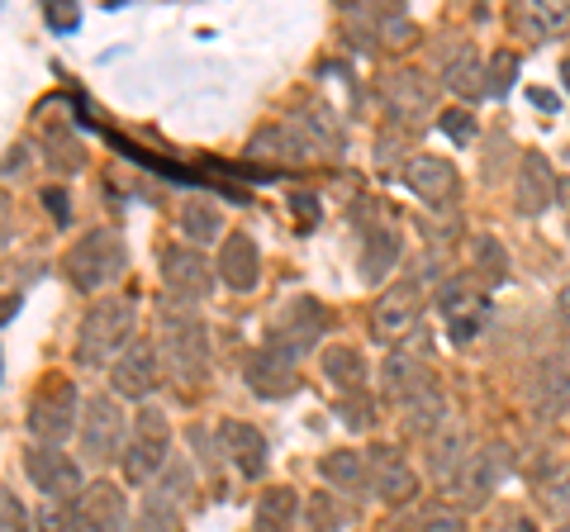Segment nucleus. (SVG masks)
I'll return each instance as SVG.
<instances>
[{
  "mask_svg": "<svg viewBox=\"0 0 570 532\" xmlns=\"http://www.w3.org/2000/svg\"><path fill=\"white\" fill-rule=\"evenodd\" d=\"M390 105L400 110V119H419V115H428V100H433V91L414 77V72H404V77H390Z\"/></svg>",
  "mask_w": 570,
  "mask_h": 532,
  "instance_id": "obj_18",
  "label": "nucleus"
},
{
  "mask_svg": "<svg viewBox=\"0 0 570 532\" xmlns=\"http://www.w3.org/2000/svg\"><path fill=\"white\" fill-rule=\"evenodd\" d=\"M247 385L257 390V395H291L295 390V371H291V362H285V352H276V347H262V352H253L247 357Z\"/></svg>",
  "mask_w": 570,
  "mask_h": 532,
  "instance_id": "obj_9",
  "label": "nucleus"
},
{
  "mask_svg": "<svg viewBox=\"0 0 570 532\" xmlns=\"http://www.w3.org/2000/svg\"><path fill=\"white\" fill-rule=\"evenodd\" d=\"M390 532H395V528H390Z\"/></svg>",
  "mask_w": 570,
  "mask_h": 532,
  "instance_id": "obj_35",
  "label": "nucleus"
},
{
  "mask_svg": "<svg viewBox=\"0 0 570 532\" xmlns=\"http://www.w3.org/2000/svg\"><path fill=\"white\" fill-rule=\"evenodd\" d=\"M219 272L234 290H253L257 286V243L247 234H228L219 247Z\"/></svg>",
  "mask_w": 570,
  "mask_h": 532,
  "instance_id": "obj_12",
  "label": "nucleus"
},
{
  "mask_svg": "<svg viewBox=\"0 0 570 532\" xmlns=\"http://www.w3.org/2000/svg\"><path fill=\"white\" fill-rule=\"evenodd\" d=\"M29 475L39 481V490L48 494L52 504L81 490V471L71 466V461H67L58 447H39V452H29Z\"/></svg>",
  "mask_w": 570,
  "mask_h": 532,
  "instance_id": "obj_7",
  "label": "nucleus"
},
{
  "mask_svg": "<svg viewBox=\"0 0 570 532\" xmlns=\"http://www.w3.org/2000/svg\"><path fill=\"white\" fill-rule=\"evenodd\" d=\"M438 124H442V129H448V134L456 138V144H471V138H475V124H471L466 115H461V110H452V115H442Z\"/></svg>",
  "mask_w": 570,
  "mask_h": 532,
  "instance_id": "obj_25",
  "label": "nucleus"
},
{
  "mask_svg": "<svg viewBox=\"0 0 570 532\" xmlns=\"http://www.w3.org/2000/svg\"><path fill=\"white\" fill-rule=\"evenodd\" d=\"M119 433H124L119 410L110 400H96L91 404V423H86V452H91V456H110L119 447Z\"/></svg>",
  "mask_w": 570,
  "mask_h": 532,
  "instance_id": "obj_16",
  "label": "nucleus"
},
{
  "mask_svg": "<svg viewBox=\"0 0 570 532\" xmlns=\"http://www.w3.org/2000/svg\"><path fill=\"white\" fill-rule=\"evenodd\" d=\"M181 228H186L195 243H209V238L224 234V219H219V209H209L205 200H190V205L181 209Z\"/></svg>",
  "mask_w": 570,
  "mask_h": 532,
  "instance_id": "obj_21",
  "label": "nucleus"
},
{
  "mask_svg": "<svg viewBox=\"0 0 570 532\" xmlns=\"http://www.w3.org/2000/svg\"><path fill=\"white\" fill-rule=\"evenodd\" d=\"M532 20H538V29H570V6H557V10H551V6H532Z\"/></svg>",
  "mask_w": 570,
  "mask_h": 532,
  "instance_id": "obj_24",
  "label": "nucleus"
},
{
  "mask_svg": "<svg viewBox=\"0 0 570 532\" xmlns=\"http://www.w3.org/2000/svg\"><path fill=\"white\" fill-rule=\"evenodd\" d=\"M561 532H570V528H561Z\"/></svg>",
  "mask_w": 570,
  "mask_h": 532,
  "instance_id": "obj_34",
  "label": "nucleus"
},
{
  "mask_svg": "<svg viewBox=\"0 0 570 532\" xmlns=\"http://www.w3.org/2000/svg\"><path fill=\"white\" fill-rule=\"evenodd\" d=\"M48 209H52L58 219H67V195H62V190H48Z\"/></svg>",
  "mask_w": 570,
  "mask_h": 532,
  "instance_id": "obj_29",
  "label": "nucleus"
},
{
  "mask_svg": "<svg viewBox=\"0 0 570 532\" xmlns=\"http://www.w3.org/2000/svg\"><path fill=\"white\" fill-rule=\"evenodd\" d=\"M48 20H52V29H77V10H62V14H58V10H52V14H48Z\"/></svg>",
  "mask_w": 570,
  "mask_h": 532,
  "instance_id": "obj_28",
  "label": "nucleus"
},
{
  "mask_svg": "<svg viewBox=\"0 0 570 532\" xmlns=\"http://www.w3.org/2000/svg\"><path fill=\"white\" fill-rule=\"evenodd\" d=\"M532 105H542V110H557V96H547V91H532Z\"/></svg>",
  "mask_w": 570,
  "mask_h": 532,
  "instance_id": "obj_31",
  "label": "nucleus"
},
{
  "mask_svg": "<svg viewBox=\"0 0 570 532\" xmlns=\"http://www.w3.org/2000/svg\"><path fill=\"white\" fill-rule=\"evenodd\" d=\"M371 475H376V494L381 500H409L414 494V475H409V466L395 456V452H376V461H371Z\"/></svg>",
  "mask_w": 570,
  "mask_h": 532,
  "instance_id": "obj_17",
  "label": "nucleus"
},
{
  "mask_svg": "<svg viewBox=\"0 0 570 532\" xmlns=\"http://www.w3.org/2000/svg\"><path fill=\"white\" fill-rule=\"evenodd\" d=\"M414 318H419V290L414 286H395L376 305V314H371V333H376L381 343H400L404 333L414 328Z\"/></svg>",
  "mask_w": 570,
  "mask_h": 532,
  "instance_id": "obj_6",
  "label": "nucleus"
},
{
  "mask_svg": "<svg viewBox=\"0 0 570 532\" xmlns=\"http://www.w3.org/2000/svg\"><path fill=\"white\" fill-rule=\"evenodd\" d=\"M119 523H124V500L110 485H96L77 504V528L81 532H119Z\"/></svg>",
  "mask_w": 570,
  "mask_h": 532,
  "instance_id": "obj_13",
  "label": "nucleus"
},
{
  "mask_svg": "<svg viewBox=\"0 0 570 532\" xmlns=\"http://www.w3.org/2000/svg\"><path fill=\"white\" fill-rule=\"evenodd\" d=\"M167 357H171V371H176L181 381H200V376H205L209 347H205L200 318H171V314H167Z\"/></svg>",
  "mask_w": 570,
  "mask_h": 532,
  "instance_id": "obj_4",
  "label": "nucleus"
},
{
  "mask_svg": "<svg viewBox=\"0 0 570 532\" xmlns=\"http://www.w3.org/2000/svg\"><path fill=\"white\" fill-rule=\"evenodd\" d=\"M67 272H71V280H77V290H100V286H110V280H119L124 276V243H119V234L96 228L91 238H81L77 247H71V257H67Z\"/></svg>",
  "mask_w": 570,
  "mask_h": 532,
  "instance_id": "obj_2",
  "label": "nucleus"
},
{
  "mask_svg": "<svg viewBox=\"0 0 570 532\" xmlns=\"http://www.w3.org/2000/svg\"><path fill=\"white\" fill-rule=\"evenodd\" d=\"M171 456V442L163 433V418L148 414L142 418V428L134 433V447L124 452V475H129L134 485H148L157 471H163V461Z\"/></svg>",
  "mask_w": 570,
  "mask_h": 532,
  "instance_id": "obj_5",
  "label": "nucleus"
},
{
  "mask_svg": "<svg viewBox=\"0 0 570 532\" xmlns=\"http://www.w3.org/2000/svg\"><path fill=\"white\" fill-rule=\"evenodd\" d=\"M561 309H566V318H570V286L561 290Z\"/></svg>",
  "mask_w": 570,
  "mask_h": 532,
  "instance_id": "obj_32",
  "label": "nucleus"
},
{
  "mask_svg": "<svg viewBox=\"0 0 570 532\" xmlns=\"http://www.w3.org/2000/svg\"><path fill=\"white\" fill-rule=\"evenodd\" d=\"M404 186L438 205V200H452V195H456V171H452V162H442V157L419 152L414 162L404 167Z\"/></svg>",
  "mask_w": 570,
  "mask_h": 532,
  "instance_id": "obj_8",
  "label": "nucleus"
},
{
  "mask_svg": "<svg viewBox=\"0 0 570 532\" xmlns=\"http://www.w3.org/2000/svg\"><path fill=\"white\" fill-rule=\"evenodd\" d=\"M452 86L456 96H475L480 91V67H475V52H461V58L448 62V77H442Z\"/></svg>",
  "mask_w": 570,
  "mask_h": 532,
  "instance_id": "obj_22",
  "label": "nucleus"
},
{
  "mask_svg": "<svg viewBox=\"0 0 570 532\" xmlns=\"http://www.w3.org/2000/svg\"><path fill=\"white\" fill-rule=\"evenodd\" d=\"M14 528L24 532V509L14 504V494H6V532H14Z\"/></svg>",
  "mask_w": 570,
  "mask_h": 532,
  "instance_id": "obj_27",
  "label": "nucleus"
},
{
  "mask_svg": "<svg viewBox=\"0 0 570 532\" xmlns=\"http://www.w3.org/2000/svg\"><path fill=\"white\" fill-rule=\"evenodd\" d=\"M129 338H134V305L129 299H105L81 324V362L110 366L129 352Z\"/></svg>",
  "mask_w": 570,
  "mask_h": 532,
  "instance_id": "obj_1",
  "label": "nucleus"
},
{
  "mask_svg": "<svg viewBox=\"0 0 570 532\" xmlns=\"http://www.w3.org/2000/svg\"><path fill=\"white\" fill-rule=\"evenodd\" d=\"M324 376L333 381V385H362V376H366V366H362V352L356 347H333V352H324Z\"/></svg>",
  "mask_w": 570,
  "mask_h": 532,
  "instance_id": "obj_20",
  "label": "nucleus"
},
{
  "mask_svg": "<svg viewBox=\"0 0 570 532\" xmlns=\"http://www.w3.org/2000/svg\"><path fill=\"white\" fill-rule=\"evenodd\" d=\"M428 532H461V519H456V513L442 509V513H433V523H428Z\"/></svg>",
  "mask_w": 570,
  "mask_h": 532,
  "instance_id": "obj_26",
  "label": "nucleus"
},
{
  "mask_svg": "<svg viewBox=\"0 0 570 532\" xmlns=\"http://www.w3.org/2000/svg\"><path fill=\"white\" fill-rule=\"evenodd\" d=\"M295 209H299V219H314V200H305V195H295Z\"/></svg>",
  "mask_w": 570,
  "mask_h": 532,
  "instance_id": "obj_30",
  "label": "nucleus"
},
{
  "mask_svg": "<svg viewBox=\"0 0 570 532\" xmlns=\"http://www.w3.org/2000/svg\"><path fill=\"white\" fill-rule=\"evenodd\" d=\"M295 519V490H266L257 500V532H285Z\"/></svg>",
  "mask_w": 570,
  "mask_h": 532,
  "instance_id": "obj_19",
  "label": "nucleus"
},
{
  "mask_svg": "<svg viewBox=\"0 0 570 532\" xmlns=\"http://www.w3.org/2000/svg\"><path fill=\"white\" fill-rule=\"evenodd\" d=\"M153 385H157V352L153 347H129L124 357L115 362V390L119 395H153Z\"/></svg>",
  "mask_w": 570,
  "mask_h": 532,
  "instance_id": "obj_11",
  "label": "nucleus"
},
{
  "mask_svg": "<svg viewBox=\"0 0 570 532\" xmlns=\"http://www.w3.org/2000/svg\"><path fill=\"white\" fill-rule=\"evenodd\" d=\"M551 190H557V176H551V167L538 152H528L523 167H519V209L523 215H538V209L551 200Z\"/></svg>",
  "mask_w": 570,
  "mask_h": 532,
  "instance_id": "obj_14",
  "label": "nucleus"
},
{
  "mask_svg": "<svg viewBox=\"0 0 570 532\" xmlns=\"http://www.w3.org/2000/svg\"><path fill=\"white\" fill-rule=\"evenodd\" d=\"M561 77H566V86H570V58H566V62H561Z\"/></svg>",
  "mask_w": 570,
  "mask_h": 532,
  "instance_id": "obj_33",
  "label": "nucleus"
},
{
  "mask_svg": "<svg viewBox=\"0 0 570 532\" xmlns=\"http://www.w3.org/2000/svg\"><path fill=\"white\" fill-rule=\"evenodd\" d=\"M71 404H77V395H71V385L58 376V381H43L39 400L29 404V433L43 437L48 447H58V442L71 433Z\"/></svg>",
  "mask_w": 570,
  "mask_h": 532,
  "instance_id": "obj_3",
  "label": "nucleus"
},
{
  "mask_svg": "<svg viewBox=\"0 0 570 532\" xmlns=\"http://www.w3.org/2000/svg\"><path fill=\"white\" fill-rule=\"evenodd\" d=\"M324 475H328V481H337V485H356V481H362V461L347 456V452H337V456L324 461Z\"/></svg>",
  "mask_w": 570,
  "mask_h": 532,
  "instance_id": "obj_23",
  "label": "nucleus"
},
{
  "mask_svg": "<svg viewBox=\"0 0 570 532\" xmlns=\"http://www.w3.org/2000/svg\"><path fill=\"white\" fill-rule=\"evenodd\" d=\"M163 276H167V290L181 299H200L209 290V266L200 253H190V247H171Z\"/></svg>",
  "mask_w": 570,
  "mask_h": 532,
  "instance_id": "obj_10",
  "label": "nucleus"
},
{
  "mask_svg": "<svg viewBox=\"0 0 570 532\" xmlns=\"http://www.w3.org/2000/svg\"><path fill=\"white\" fill-rule=\"evenodd\" d=\"M224 447H228V456L238 461V471L243 475H262V466H266V442H262V433L257 428H247V423H224Z\"/></svg>",
  "mask_w": 570,
  "mask_h": 532,
  "instance_id": "obj_15",
  "label": "nucleus"
}]
</instances>
